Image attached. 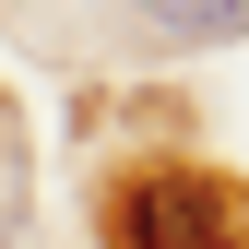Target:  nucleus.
Returning <instances> with one entry per match:
<instances>
[{
  "instance_id": "nucleus-1",
  "label": "nucleus",
  "mask_w": 249,
  "mask_h": 249,
  "mask_svg": "<svg viewBox=\"0 0 249 249\" xmlns=\"http://www.w3.org/2000/svg\"><path fill=\"white\" fill-rule=\"evenodd\" d=\"M131 249H249V190L237 178H142Z\"/></svg>"
},
{
  "instance_id": "nucleus-2",
  "label": "nucleus",
  "mask_w": 249,
  "mask_h": 249,
  "mask_svg": "<svg viewBox=\"0 0 249 249\" xmlns=\"http://www.w3.org/2000/svg\"><path fill=\"white\" fill-rule=\"evenodd\" d=\"M142 24H166L190 48H226V36H249V0H142Z\"/></svg>"
}]
</instances>
